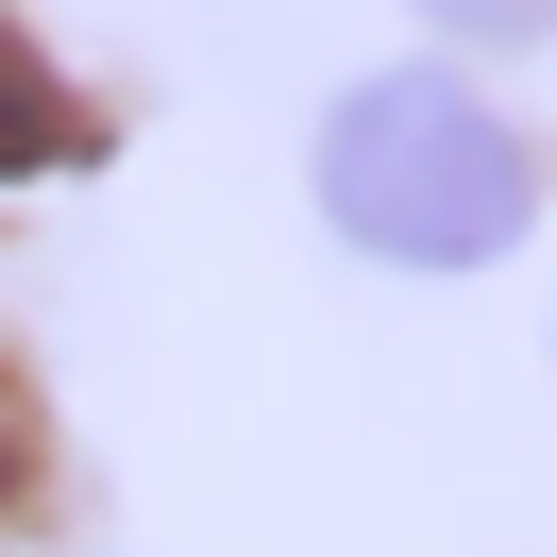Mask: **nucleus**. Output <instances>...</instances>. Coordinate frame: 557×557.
Here are the masks:
<instances>
[{
  "label": "nucleus",
  "instance_id": "1",
  "mask_svg": "<svg viewBox=\"0 0 557 557\" xmlns=\"http://www.w3.org/2000/svg\"><path fill=\"white\" fill-rule=\"evenodd\" d=\"M523 203H541L523 136L440 69H388L321 119V220L355 253H388V271H490L523 237Z\"/></svg>",
  "mask_w": 557,
  "mask_h": 557
},
{
  "label": "nucleus",
  "instance_id": "2",
  "mask_svg": "<svg viewBox=\"0 0 557 557\" xmlns=\"http://www.w3.org/2000/svg\"><path fill=\"white\" fill-rule=\"evenodd\" d=\"M69 152H85V102L35 69V35H0V186H17V170H69Z\"/></svg>",
  "mask_w": 557,
  "mask_h": 557
},
{
  "label": "nucleus",
  "instance_id": "3",
  "mask_svg": "<svg viewBox=\"0 0 557 557\" xmlns=\"http://www.w3.org/2000/svg\"><path fill=\"white\" fill-rule=\"evenodd\" d=\"M422 17H440V35H473V51H523L557 0H422Z\"/></svg>",
  "mask_w": 557,
  "mask_h": 557
},
{
  "label": "nucleus",
  "instance_id": "4",
  "mask_svg": "<svg viewBox=\"0 0 557 557\" xmlns=\"http://www.w3.org/2000/svg\"><path fill=\"white\" fill-rule=\"evenodd\" d=\"M17 490H35V388L0 372V507H17Z\"/></svg>",
  "mask_w": 557,
  "mask_h": 557
}]
</instances>
